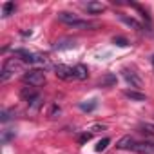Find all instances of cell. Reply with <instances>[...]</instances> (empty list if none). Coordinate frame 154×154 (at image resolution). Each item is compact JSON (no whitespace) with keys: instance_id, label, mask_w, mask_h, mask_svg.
<instances>
[{"instance_id":"cell-1","label":"cell","mask_w":154,"mask_h":154,"mask_svg":"<svg viewBox=\"0 0 154 154\" xmlns=\"http://www.w3.org/2000/svg\"><path fill=\"white\" fill-rule=\"evenodd\" d=\"M58 20L65 26H71L74 29H94L96 27V22H91V20H82L72 13H67V11H62L58 13Z\"/></svg>"},{"instance_id":"cell-2","label":"cell","mask_w":154,"mask_h":154,"mask_svg":"<svg viewBox=\"0 0 154 154\" xmlns=\"http://www.w3.org/2000/svg\"><path fill=\"white\" fill-rule=\"evenodd\" d=\"M22 69H24V62L20 58H17V56L8 58L2 65V71H0V80L8 82L11 76H15V72H22Z\"/></svg>"},{"instance_id":"cell-3","label":"cell","mask_w":154,"mask_h":154,"mask_svg":"<svg viewBox=\"0 0 154 154\" xmlns=\"http://www.w3.org/2000/svg\"><path fill=\"white\" fill-rule=\"evenodd\" d=\"M24 84H27L29 87H42L45 84V72L40 71V69H33V71H27L24 76H22Z\"/></svg>"},{"instance_id":"cell-4","label":"cell","mask_w":154,"mask_h":154,"mask_svg":"<svg viewBox=\"0 0 154 154\" xmlns=\"http://www.w3.org/2000/svg\"><path fill=\"white\" fill-rule=\"evenodd\" d=\"M15 56L20 58L24 63H47V56L44 54H35V53H29L27 49H15Z\"/></svg>"},{"instance_id":"cell-5","label":"cell","mask_w":154,"mask_h":154,"mask_svg":"<svg viewBox=\"0 0 154 154\" xmlns=\"http://www.w3.org/2000/svg\"><path fill=\"white\" fill-rule=\"evenodd\" d=\"M20 96H22V100L24 102H27L29 105H38L40 103V94H38V91H36V87H24L22 91H20Z\"/></svg>"},{"instance_id":"cell-6","label":"cell","mask_w":154,"mask_h":154,"mask_svg":"<svg viewBox=\"0 0 154 154\" xmlns=\"http://www.w3.org/2000/svg\"><path fill=\"white\" fill-rule=\"evenodd\" d=\"M122 72H123L125 82H127L131 87H136V89H141V87H143V80H141V76H140L136 71H132V69H123Z\"/></svg>"},{"instance_id":"cell-7","label":"cell","mask_w":154,"mask_h":154,"mask_svg":"<svg viewBox=\"0 0 154 154\" xmlns=\"http://www.w3.org/2000/svg\"><path fill=\"white\" fill-rule=\"evenodd\" d=\"M54 74L58 76L60 80H74V78H76L74 67H69V65H63V63L54 65Z\"/></svg>"},{"instance_id":"cell-8","label":"cell","mask_w":154,"mask_h":154,"mask_svg":"<svg viewBox=\"0 0 154 154\" xmlns=\"http://www.w3.org/2000/svg\"><path fill=\"white\" fill-rule=\"evenodd\" d=\"M136 143H138V141H136L132 136H123V138H120V140H118L116 149H120V150H134Z\"/></svg>"},{"instance_id":"cell-9","label":"cell","mask_w":154,"mask_h":154,"mask_svg":"<svg viewBox=\"0 0 154 154\" xmlns=\"http://www.w3.org/2000/svg\"><path fill=\"white\" fill-rule=\"evenodd\" d=\"M56 51H65V49H74L76 47V40L72 38H60L54 45H53Z\"/></svg>"},{"instance_id":"cell-10","label":"cell","mask_w":154,"mask_h":154,"mask_svg":"<svg viewBox=\"0 0 154 154\" xmlns=\"http://www.w3.org/2000/svg\"><path fill=\"white\" fill-rule=\"evenodd\" d=\"M84 8L91 15H100L105 11V4H102V2H87V4H84Z\"/></svg>"},{"instance_id":"cell-11","label":"cell","mask_w":154,"mask_h":154,"mask_svg":"<svg viewBox=\"0 0 154 154\" xmlns=\"http://www.w3.org/2000/svg\"><path fill=\"white\" fill-rule=\"evenodd\" d=\"M120 17V20L122 22H125L127 26H131V27H134V29H138V31H143V26L136 20V18H132V17H127V15H123V13H120L118 15Z\"/></svg>"},{"instance_id":"cell-12","label":"cell","mask_w":154,"mask_h":154,"mask_svg":"<svg viewBox=\"0 0 154 154\" xmlns=\"http://www.w3.org/2000/svg\"><path fill=\"white\" fill-rule=\"evenodd\" d=\"M134 152H138V154H154V149L149 141H140V143H136Z\"/></svg>"},{"instance_id":"cell-13","label":"cell","mask_w":154,"mask_h":154,"mask_svg":"<svg viewBox=\"0 0 154 154\" xmlns=\"http://www.w3.org/2000/svg\"><path fill=\"white\" fill-rule=\"evenodd\" d=\"M123 96L129 98V100H134V102H145V100H147V96H145L143 93H140V91H132V89H127V91L123 93Z\"/></svg>"},{"instance_id":"cell-14","label":"cell","mask_w":154,"mask_h":154,"mask_svg":"<svg viewBox=\"0 0 154 154\" xmlns=\"http://www.w3.org/2000/svg\"><path fill=\"white\" fill-rule=\"evenodd\" d=\"M74 74H76V78H78V80H85L87 76H89V69L84 63H78V65H74Z\"/></svg>"},{"instance_id":"cell-15","label":"cell","mask_w":154,"mask_h":154,"mask_svg":"<svg viewBox=\"0 0 154 154\" xmlns=\"http://www.w3.org/2000/svg\"><path fill=\"white\" fill-rule=\"evenodd\" d=\"M15 136H17V131H15V129H4L2 134H0V141L6 145V143H9L11 140H15Z\"/></svg>"},{"instance_id":"cell-16","label":"cell","mask_w":154,"mask_h":154,"mask_svg":"<svg viewBox=\"0 0 154 154\" xmlns=\"http://www.w3.org/2000/svg\"><path fill=\"white\" fill-rule=\"evenodd\" d=\"M15 9H17V6H15L13 2H4V4H2V17H4V18L11 17V15L15 13Z\"/></svg>"},{"instance_id":"cell-17","label":"cell","mask_w":154,"mask_h":154,"mask_svg":"<svg viewBox=\"0 0 154 154\" xmlns=\"http://www.w3.org/2000/svg\"><path fill=\"white\" fill-rule=\"evenodd\" d=\"M116 84V76L114 74H105L103 78L100 80V85L102 87H111V85H114Z\"/></svg>"},{"instance_id":"cell-18","label":"cell","mask_w":154,"mask_h":154,"mask_svg":"<svg viewBox=\"0 0 154 154\" xmlns=\"http://www.w3.org/2000/svg\"><path fill=\"white\" fill-rule=\"evenodd\" d=\"M13 114H15L13 109H4L2 112H0V122H2V123H8V122L13 118Z\"/></svg>"},{"instance_id":"cell-19","label":"cell","mask_w":154,"mask_h":154,"mask_svg":"<svg viewBox=\"0 0 154 154\" xmlns=\"http://www.w3.org/2000/svg\"><path fill=\"white\" fill-rule=\"evenodd\" d=\"M109 143H111V140H109V138L100 140V141H98V145H96V152H103V150L109 147Z\"/></svg>"},{"instance_id":"cell-20","label":"cell","mask_w":154,"mask_h":154,"mask_svg":"<svg viewBox=\"0 0 154 154\" xmlns=\"http://www.w3.org/2000/svg\"><path fill=\"white\" fill-rule=\"evenodd\" d=\"M140 129H141V132H145L149 136H154V125L152 123H141Z\"/></svg>"},{"instance_id":"cell-21","label":"cell","mask_w":154,"mask_h":154,"mask_svg":"<svg viewBox=\"0 0 154 154\" xmlns=\"http://www.w3.org/2000/svg\"><path fill=\"white\" fill-rule=\"evenodd\" d=\"M112 42H114V45H118V47H127V45H129V40L123 38V36H114Z\"/></svg>"},{"instance_id":"cell-22","label":"cell","mask_w":154,"mask_h":154,"mask_svg":"<svg viewBox=\"0 0 154 154\" xmlns=\"http://www.w3.org/2000/svg\"><path fill=\"white\" fill-rule=\"evenodd\" d=\"M96 105H98V103H96V100H89V103H80V109H82V111H87V112H89V111L96 109Z\"/></svg>"},{"instance_id":"cell-23","label":"cell","mask_w":154,"mask_h":154,"mask_svg":"<svg viewBox=\"0 0 154 154\" xmlns=\"http://www.w3.org/2000/svg\"><path fill=\"white\" fill-rule=\"evenodd\" d=\"M91 138H93V132H84V134L78 138V141H80V143H87Z\"/></svg>"},{"instance_id":"cell-24","label":"cell","mask_w":154,"mask_h":154,"mask_svg":"<svg viewBox=\"0 0 154 154\" xmlns=\"http://www.w3.org/2000/svg\"><path fill=\"white\" fill-rule=\"evenodd\" d=\"M60 111H62V109L54 103V105L51 107V111H49V116H51V118H56V114H60Z\"/></svg>"},{"instance_id":"cell-25","label":"cell","mask_w":154,"mask_h":154,"mask_svg":"<svg viewBox=\"0 0 154 154\" xmlns=\"http://www.w3.org/2000/svg\"><path fill=\"white\" fill-rule=\"evenodd\" d=\"M150 62H152V67H154V54H152V58H150Z\"/></svg>"},{"instance_id":"cell-26","label":"cell","mask_w":154,"mask_h":154,"mask_svg":"<svg viewBox=\"0 0 154 154\" xmlns=\"http://www.w3.org/2000/svg\"><path fill=\"white\" fill-rule=\"evenodd\" d=\"M149 143H150V145H152V149H154V140H150V141H149Z\"/></svg>"}]
</instances>
